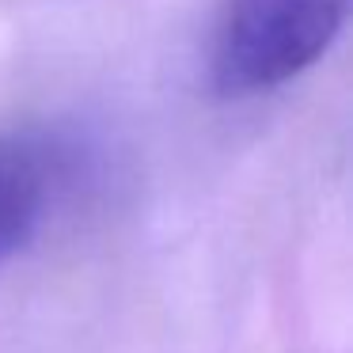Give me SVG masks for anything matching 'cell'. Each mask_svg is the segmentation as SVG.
I'll list each match as a JSON object with an SVG mask.
<instances>
[{
    "mask_svg": "<svg viewBox=\"0 0 353 353\" xmlns=\"http://www.w3.org/2000/svg\"><path fill=\"white\" fill-rule=\"evenodd\" d=\"M350 0H228L209 50V84L247 99L296 80L342 34Z\"/></svg>",
    "mask_w": 353,
    "mask_h": 353,
    "instance_id": "obj_1",
    "label": "cell"
},
{
    "mask_svg": "<svg viewBox=\"0 0 353 353\" xmlns=\"http://www.w3.org/2000/svg\"><path fill=\"white\" fill-rule=\"evenodd\" d=\"M65 148L39 133H0V266L46 224L65 186Z\"/></svg>",
    "mask_w": 353,
    "mask_h": 353,
    "instance_id": "obj_2",
    "label": "cell"
}]
</instances>
